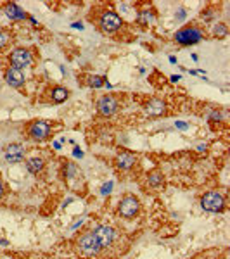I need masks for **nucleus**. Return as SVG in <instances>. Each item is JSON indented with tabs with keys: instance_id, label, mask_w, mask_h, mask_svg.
Returning <instances> with one entry per match:
<instances>
[{
	"instance_id": "obj_19",
	"label": "nucleus",
	"mask_w": 230,
	"mask_h": 259,
	"mask_svg": "<svg viewBox=\"0 0 230 259\" xmlns=\"http://www.w3.org/2000/svg\"><path fill=\"white\" fill-rule=\"evenodd\" d=\"M66 176L68 178H76L80 176V170L76 168V164H68V168H66Z\"/></svg>"
},
{
	"instance_id": "obj_16",
	"label": "nucleus",
	"mask_w": 230,
	"mask_h": 259,
	"mask_svg": "<svg viewBox=\"0 0 230 259\" xmlns=\"http://www.w3.org/2000/svg\"><path fill=\"white\" fill-rule=\"evenodd\" d=\"M52 99H54V102H57V104L64 102V100L68 99V90L62 88V86H55V88L52 90Z\"/></svg>"
},
{
	"instance_id": "obj_2",
	"label": "nucleus",
	"mask_w": 230,
	"mask_h": 259,
	"mask_svg": "<svg viewBox=\"0 0 230 259\" xmlns=\"http://www.w3.org/2000/svg\"><path fill=\"white\" fill-rule=\"evenodd\" d=\"M201 208L208 213H222L225 209V199L220 192H208L201 197Z\"/></svg>"
},
{
	"instance_id": "obj_6",
	"label": "nucleus",
	"mask_w": 230,
	"mask_h": 259,
	"mask_svg": "<svg viewBox=\"0 0 230 259\" xmlns=\"http://www.w3.org/2000/svg\"><path fill=\"white\" fill-rule=\"evenodd\" d=\"M28 135H30V138L37 140V142H44V140H47L48 135H50V125L42 120L33 121V123L30 125V128H28Z\"/></svg>"
},
{
	"instance_id": "obj_5",
	"label": "nucleus",
	"mask_w": 230,
	"mask_h": 259,
	"mask_svg": "<svg viewBox=\"0 0 230 259\" xmlns=\"http://www.w3.org/2000/svg\"><path fill=\"white\" fill-rule=\"evenodd\" d=\"M201 38H203V31L197 30V28H194V26L184 28V30H180L179 33H175V40L182 45L197 43V42H201Z\"/></svg>"
},
{
	"instance_id": "obj_21",
	"label": "nucleus",
	"mask_w": 230,
	"mask_h": 259,
	"mask_svg": "<svg viewBox=\"0 0 230 259\" xmlns=\"http://www.w3.org/2000/svg\"><path fill=\"white\" fill-rule=\"evenodd\" d=\"M215 35H218V37H225V35H227V28H225L224 24H218V26L215 28Z\"/></svg>"
},
{
	"instance_id": "obj_18",
	"label": "nucleus",
	"mask_w": 230,
	"mask_h": 259,
	"mask_svg": "<svg viewBox=\"0 0 230 259\" xmlns=\"http://www.w3.org/2000/svg\"><path fill=\"white\" fill-rule=\"evenodd\" d=\"M90 86H93V88H100L102 85H106V82H104L102 76H90V82H89Z\"/></svg>"
},
{
	"instance_id": "obj_12",
	"label": "nucleus",
	"mask_w": 230,
	"mask_h": 259,
	"mask_svg": "<svg viewBox=\"0 0 230 259\" xmlns=\"http://www.w3.org/2000/svg\"><path fill=\"white\" fill-rule=\"evenodd\" d=\"M166 106L163 100L159 99H152L151 102L147 104V107H145V113L149 114V116H161L163 113H165Z\"/></svg>"
},
{
	"instance_id": "obj_3",
	"label": "nucleus",
	"mask_w": 230,
	"mask_h": 259,
	"mask_svg": "<svg viewBox=\"0 0 230 259\" xmlns=\"http://www.w3.org/2000/svg\"><path fill=\"white\" fill-rule=\"evenodd\" d=\"M138 209H140V201H138L135 195H125V197L120 201L118 211H120V215L123 216V218L132 219V218H135Z\"/></svg>"
},
{
	"instance_id": "obj_8",
	"label": "nucleus",
	"mask_w": 230,
	"mask_h": 259,
	"mask_svg": "<svg viewBox=\"0 0 230 259\" xmlns=\"http://www.w3.org/2000/svg\"><path fill=\"white\" fill-rule=\"evenodd\" d=\"M33 57H31V52L26 50V48H16L12 50L10 54V64H12L14 69H23V68H28L31 64Z\"/></svg>"
},
{
	"instance_id": "obj_11",
	"label": "nucleus",
	"mask_w": 230,
	"mask_h": 259,
	"mask_svg": "<svg viewBox=\"0 0 230 259\" xmlns=\"http://www.w3.org/2000/svg\"><path fill=\"white\" fill-rule=\"evenodd\" d=\"M24 75L21 69H14V68H9L5 71V82L9 83L10 86H14V88H19V86L24 85Z\"/></svg>"
},
{
	"instance_id": "obj_7",
	"label": "nucleus",
	"mask_w": 230,
	"mask_h": 259,
	"mask_svg": "<svg viewBox=\"0 0 230 259\" xmlns=\"http://www.w3.org/2000/svg\"><path fill=\"white\" fill-rule=\"evenodd\" d=\"M99 24H100V28H102V31H106V33H113V31L118 30V28H121L123 21H121V17L118 16L116 12H113V10H106V12L100 16Z\"/></svg>"
},
{
	"instance_id": "obj_17",
	"label": "nucleus",
	"mask_w": 230,
	"mask_h": 259,
	"mask_svg": "<svg viewBox=\"0 0 230 259\" xmlns=\"http://www.w3.org/2000/svg\"><path fill=\"white\" fill-rule=\"evenodd\" d=\"M163 183V174L159 171H154V173L149 174V185L151 187H159Z\"/></svg>"
},
{
	"instance_id": "obj_23",
	"label": "nucleus",
	"mask_w": 230,
	"mask_h": 259,
	"mask_svg": "<svg viewBox=\"0 0 230 259\" xmlns=\"http://www.w3.org/2000/svg\"><path fill=\"white\" fill-rule=\"evenodd\" d=\"M3 197V183H2V180H0V199Z\"/></svg>"
},
{
	"instance_id": "obj_20",
	"label": "nucleus",
	"mask_w": 230,
	"mask_h": 259,
	"mask_svg": "<svg viewBox=\"0 0 230 259\" xmlns=\"http://www.w3.org/2000/svg\"><path fill=\"white\" fill-rule=\"evenodd\" d=\"M152 19H154V16H152V12H149V10H145V12H142L140 16H138V23L142 24H149Z\"/></svg>"
},
{
	"instance_id": "obj_14",
	"label": "nucleus",
	"mask_w": 230,
	"mask_h": 259,
	"mask_svg": "<svg viewBox=\"0 0 230 259\" xmlns=\"http://www.w3.org/2000/svg\"><path fill=\"white\" fill-rule=\"evenodd\" d=\"M26 166H28V171L30 173H40L42 170H44V159H40V157H31V159H28V163H26Z\"/></svg>"
},
{
	"instance_id": "obj_1",
	"label": "nucleus",
	"mask_w": 230,
	"mask_h": 259,
	"mask_svg": "<svg viewBox=\"0 0 230 259\" xmlns=\"http://www.w3.org/2000/svg\"><path fill=\"white\" fill-rule=\"evenodd\" d=\"M76 246H78V251L82 256L85 258H93L97 256V254L100 253V249L102 247L99 246V242H97L95 235H93L92 232L85 233V235H82L78 239V242H76Z\"/></svg>"
},
{
	"instance_id": "obj_9",
	"label": "nucleus",
	"mask_w": 230,
	"mask_h": 259,
	"mask_svg": "<svg viewBox=\"0 0 230 259\" xmlns=\"http://www.w3.org/2000/svg\"><path fill=\"white\" fill-rule=\"evenodd\" d=\"M118 109V100L113 95H104L97 100V111L102 116H113Z\"/></svg>"
},
{
	"instance_id": "obj_15",
	"label": "nucleus",
	"mask_w": 230,
	"mask_h": 259,
	"mask_svg": "<svg viewBox=\"0 0 230 259\" xmlns=\"http://www.w3.org/2000/svg\"><path fill=\"white\" fill-rule=\"evenodd\" d=\"M7 16H9L10 19H24V17H26V12L21 10L16 3H9V5H7Z\"/></svg>"
},
{
	"instance_id": "obj_4",
	"label": "nucleus",
	"mask_w": 230,
	"mask_h": 259,
	"mask_svg": "<svg viewBox=\"0 0 230 259\" xmlns=\"http://www.w3.org/2000/svg\"><path fill=\"white\" fill-rule=\"evenodd\" d=\"M92 233L95 235L97 242H99V246L102 247V249H107V247L114 242V239H116L114 228H111V226L107 225H99L95 230H92Z\"/></svg>"
},
{
	"instance_id": "obj_22",
	"label": "nucleus",
	"mask_w": 230,
	"mask_h": 259,
	"mask_svg": "<svg viewBox=\"0 0 230 259\" xmlns=\"http://www.w3.org/2000/svg\"><path fill=\"white\" fill-rule=\"evenodd\" d=\"M7 40H9V38H7V35H5V33H2V31H0V48H2L3 45L7 43Z\"/></svg>"
},
{
	"instance_id": "obj_13",
	"label": "nucleus",
	"mask_w": 230,
	"mask_h": 259,
	"mask_svg": "<svg viewBox=\"0 0 230 259\" xmlns=\"http://www.w3.org/2000/svg\"><path fill=\"white\" fill-rule=\"evenodd\" d=\"M135 156H132V154H128V152H123V154H120V156L116 157V166L120 168L121 171H127V170H130L132 166L135 164Z\"/></svg>"
},
{
	"instance_id": "obj_10",
	"label": "nucleus",
	"mask_w": 230,
	"mask_h": 259,
	"mask_svg": "<svg viewBox=\"0 0 230 259\" xmlns=\"http://www.w3.org/2000/svg\"><path fill=\"white\" fill-rule=\"evenodd\" d=\"M3 157H5L7 163H19L24 157V149L21 143H10L3 150Z\"/></svg>"
}]
</instances>
